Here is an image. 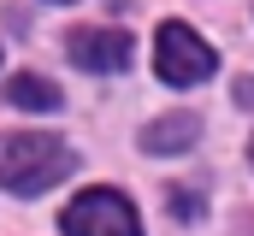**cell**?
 I'll list each match as a JSON object with an SVG mask.
<instances>
[{
    "mask_svg": "<svg viewBox=\"0 0 254 236\" xmlns=\"http://www.w3.org/2000/svg\"><path fill=\"white\" fill-rule=\"evenodd\" d=\"M195 136H201V118L195 113H172V118H154L142 130V148L148 154H184V148H195Z\"/></svg>",
    "mask_w": 254,
    "mask_h": 236,
    "instance_id": "cell-5",
    "label": "cell"
},
{
    "mask_svg": "<svg viewBox=\"0 0 254 236\" xmlns=\"http://www.w3.org/2000/svg\"><path fill=\"white\" fill-rule=\"evenodd\" d=\"M249 154H254V148H249Z\"/></svg>",
    "mask_w": 254,
    "mask_h": 236,
    "instance_id": "cell-8",
    "label": "cell"
},
{
    "mask_svg": "<svg viewBox=\"0 0 254 236\" xmlns=\"http://www.w3.org/2000/svg\"><path fill=\"white\" fill-rule=\"evenodd\" d=\"M6 101H12V107H30V113H54L65 95L48 83V77H30V71H24V77H12V83H6Z\"/></svg>",
    "mask_w": 254,
    "mask_h": 236,
    "instance_id": "cell-6",
    "label": "cell"
},
{
    "mask_svg": "<svg viewBox=\"0 0 254 236\" xmlns=\"http://www.w3.org/2000/svg\"><path fill=\"white\" fill-rule=\"evenodd\" d=\"M71 172V148L60 136L24 130V136H0V189L12 195H42Z\"/></svg>",
    "mask_w": 254,
    "mask_h": 236,
    "instance_id": "cell-1",
    "label": "cell"
},
{
    "mask_svg": "<svg viewBox=\"0 0 254 236\" xmlns=\"http://www.w3.org/2000/svg\"><path fill=\"white\" fill-rule=\"evenodd\" d=\"M65 54L83 71H125L130 65V36L125 30H107V24H89V30L65 36Z\"/></svg>",
    "mask_w": 254,
    "mask_h": 236,
    "instance_id": "cell-4",
    "label": "cell"
},
{
    "mask_svg": "<svg viewBox=\"0 0 254 236\" xmlns=\"http://www.w3.org/2000/svg\"><path fill=\"white\" fill-rule=\"evenodd\" d=\"M65 236H142V219L119 189H83L60 213Z\"/></svg>",
    "mask_w": 254,
    "mask_h": 236,
    "instance_id": "cell-3",
    "label": "cell"
},
{
    "mask_svg": "<svg viewBox=\"0 0 254 236\" xmlns=\"http://www.w3.org/2000/svg\"><path fill=\"white\" fill-rule=\"evenodd\" d=\"M237 101H243V107H254V77H243V83H237Z\"/></svg>",
    "mask_w": 254,
    "mask_h": 236,
    "instance_id": "cell-7",
    "label": "cell"
},
{
    "mask_svg": "<svg viewBox=\"0 0 254 236\" xmlns=\"http://www.w3.org/2000/svg\"><path fill=\"white\" fill-rule=\"evenodd\" d=\"M213 65H219V54L195 36L190 24H160V36H154V71L172 83V89H190V83H201V77H213Z\"/></svg>",
    "mask_w": 254,
    "mask_h": 236,
    "instance_id": "cell-2",
    "label": "cell"
}]
</instances>
